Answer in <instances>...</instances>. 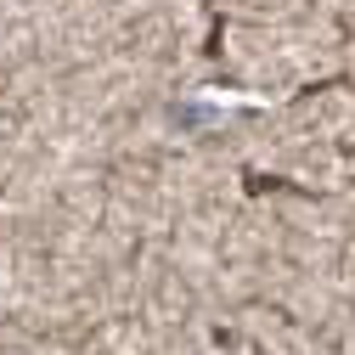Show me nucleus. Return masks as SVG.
Returning <instances> with one entry per match:
<instances>
[]
</instances>
